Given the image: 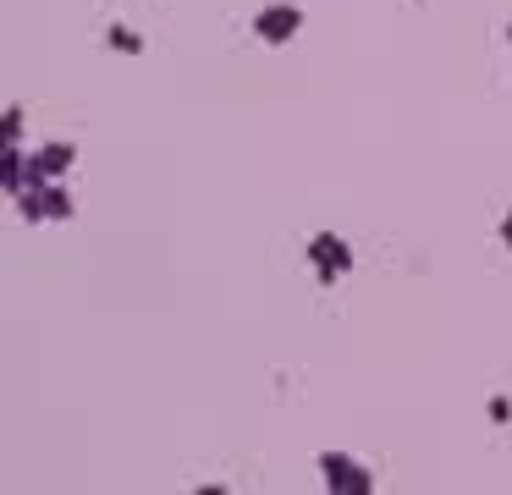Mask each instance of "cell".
I'll list each match as a JSON object with an SVG mask.
<instances>
[{
	"instance_id": "30bf717a",
	"label": "cell",
	"mask_w": 512,
	"mask_h": 495,
	"mask_svg": "<svg viewBox=\"0 0 512 495\" xmlns=\"http://www.w3.org/2000/svg\"><path fill=\"white\" fill-rule=\"evenodd\" d=\"M507 44H512V22H507Z\"/></svg>"
},
{
	"instance_id": "3957f363",
	"label": "cell",
	"mask_w": 512,
	"mask_h": 495,
	"mask_svg": "<svg viewBox=\"0 0 512 495\" xmlns=\"http://www.w3.org/2000/svg\"><path fill=\"white\" fill-rule=\"evenodd\" d=\"M309 270L320 286H336L347 270H353V248H347V237H336V231H314L309 237Z\"/></svg>"
},
{
	"instance_id": "7a4b0ae2",
	"label": "cell",
	"mask_w": 512,
	"mask_h": 495,
	"mask_svg": "<svg viewBox=\"0 0 512 495\" xmlns=\"http://www.w3.org/2000/svg\"><path fill=\"white\" fill-rule=\"evenodd\" d=\"M320 479L325 495H375V468L353 451H320Z\"/></svg>"
},
{
	"instance_id": "6da1fadb",
	"label": "cell",
	"mask_w": 512,
	"mask_h": 495,
	"mask_svg": "<svg viewBox=\"0 0 512 495\" xmlns=\"http://www.w3.org/2000/svg\"><path fill=\"white\" fill-rule=\"evenodd\" d=\"M12 204H17V215H23L28 226H50V220L78 215V198L67 193V182H34V187H23Z\"/></svg>"
},
{
	"instance_id": "9c48e42d",
	"label": "cell",
	"mask_w": 512,
	"mask_h": 495,
	"mask_svg": "<svg viewBox=\"0 0 512 495\" xmlns=\"http://www.w3.org/2000/svg\"><path fill=\"white\" fill-rule=\"evenodd\" d=\"M193 495H232V490H226V484H199Z\"/></svg>"
},
{
	"instance_id": "8992f818",
	"label": "cell",
	"mask_w": 512,
	"mask_h": 495,
	"mask_svg": "<svg viewBox=\"0 0 512 495\" xmlns=\"http://www.w3.org/2000/svg\"><path fill=\"white\" fill-rule=\"evenodd\" d=\"M6 143L23 149V105H6Z\"/></svg>"
},
{
	"instance_id": "52a82bcc",
	"label": "cell",
	"mask_w": 512,
	"mask_h": 495,
	"mask_svg": "<svg viewBox=\"0 0 512 495\" xmlns=\"http://www.w3.org/2000/svg\"><path fill=\"white\" fill-rule=\"evenodd\" d=\"M485 418H490V424H512V396H490Z\"/></svg>"
},
{
	"instance_id": "ba28073f",
	"label": "cell",
	"mask_w": 512,
	"mask_h": 495,
	"mask_svg": "<svg viewBox=\"0 0 512 495\" xmlns=\"http://www.w3.org/2000/svg\"><path fill=\"white\" fill-rule=\"evenodd\" d=\"M501 242H507V248H512V209H507V215H501Z\"/></svg>"
},
{
	"instance_id": "5b68a950",
	"label": "cell",
	"mask_w": 512,
	"mask_h": 495,
	"mask_svg": "<svg viewBox=\"0 0 512 495\" xmlns=\"http://www.w3.org/2000/svg\"><path fill=\"white\" fill-rule=\"evenodd\" d=\"M105 44H111V50H122V55H144V39H138L133 28H122V22H111V28H105Z\"/></svg>"
},
{
	"instance_id": "277c9868",
	"label": "cell",
	"mask_w": 512,
	"mask_h": 495,
	"mask_svg": "<svg viewBox=\"0 0 512 495\" xmlns=\"http://www.w3.org/2000/svg\"><path fill=\"white\" fill-rule=\"evenodd\" d=\"M298 28H303V11L292 6V0H270V6L254 17V39L270 44V50L292 44V39H298Z\"/></svg>"
}]
</instances>
